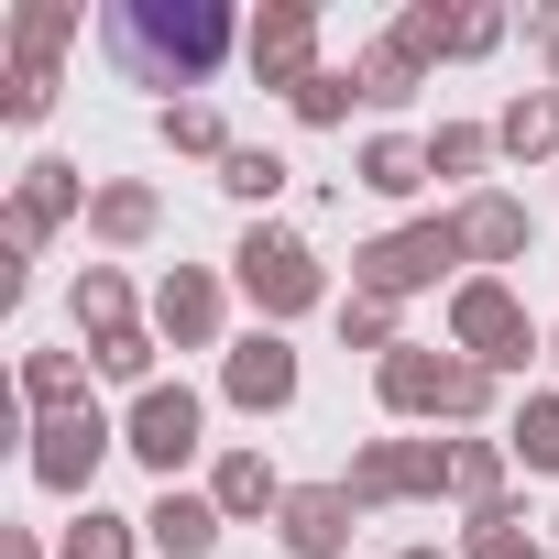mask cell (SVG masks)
I'll list each match as a JSON object with an SVG mask.
<instances>
[{"mask_svg":"<svg viewBox=\"0 0 559 559\" xmlns=\"http://www.w3.org/2000/svg\"><path fill=\"white\" fill-rule=\"evenodd\" d=\"M493 143H504L515 165H537V154L559 143V99H548V88H526V99H504V121H493Z\"/></svg>","mask_w":559,"mask_h":559,"instance_id":"obj_25","label":"cell"},{"mask_svg":"<svg viewBox=\"0 0 559 559\" xmlns=\"http://www.w3.org/2000/svg\"><path fill=\"white\" fill-rule=\"evenodd\" d=\"M219 526H230V515H219L209 493H187V483H165V493L143 504V548H165V559H209Z\"/></svg>","mask_w":559,"mask_h":559,"instance_id":"obj_15","label":"cell"},{"mask_svg":"<svg viewBox=\"0 0 559 559\" xmlns=\"http://www.w3.org/2000/svg\"><path fill=\"white\" fill-rule=\"evenodd\" d=\"M526 34H537V56H548V67H559V0H548V12H537V23H526Z\"/></svg>","mask_w":559,"mask_h":559,"instance_id":"obj_36","label":"cell"},{"mask_svg":"<svg viewBox=\"0 0 559 559\" xmlns=\"http://www.w3.org/2000/svg\"><path fill=\"white\" fill-rule=\"evenodd\" d=\"M121 450H132L154 483H176V472L209 450V395H198V384H154V395H132V417H121Z\"/></svg>","mask_w":559,"mask_h":559,"instance_id":"obj_7","label":"cell"},{"mask_svg":"<svg viewBox=\"0 0 559 559\" xmlns=\"http://www.w3.org/2000/svg\"><path fill=\"white\" fill-rule=\"evenodd\" d=\"M493 154H504V143H493L483 121H439V132H428V176H483Z\"/></svg>","mask_w":559,"mask_h":559,"instance_id":"obj_31","label":"cell"},{"mask_svg":"<svg viewBox=\"0 0 559 559\" xmlns=\"http://www.w3.org/2000/svg\"><path fill=\"white\" fill-rule=\"evenodd\" d=\"M286 176H297V165L263 154V143H230V165H219V187H230L241 209H274V198H286Z\"/></svg>","mask_w":559,"mask_h":559,"instance_id":"obj_26","label":"cell"},{"mask_svg":"<svg viewBox=\"0 0 559 559\" xmlns=\"http://www.w3.org/2000/svg\"><path fill=\"white\" fill-rule=\"evenodd\" d=\"M461 559H559V548H537V537H526V515H515V504H493V515H472V526H461Z\"/></svg>","mask_w":559,"mask_h":559,"instance_id":"obj_28","label":"cell"},{"mask_svg":"<svg viewBox=\"0 0 559 559\" xmlns=\"http://www.w3.org/2000/svg\"><path fill=\"white\" fill-rule=\"evenodd\" d=\"M132 548H143V515H110V504H78L56 537V559H132Z\"/></svg>","mask_w":559,"mask_h":559,"instance_id":"obj_23","label":"cell"},{"mask_svg":"<svg viewBox=\"0 0 559 559\" xmlns=\"http://www.w3.org/2000/svg\"><path fill=\"white\" fill-rule=\"evenodd\" d=\"M67 319H78L88 341H110V330H143V319H132V274H121V263H88L78 286H67Z\"/></svg>","mask_w":559,"mask_h":559,"instance_id":"obj_19","label":"cell"},{"mask_svg":"<svg viewBox=\"0 0 559 559\" xmlns=\"http://www.w3.org/2000/svg\"><path fill=\"white\" fill-rule=\"evenodd\" d=\"M548 99H559V88H548Z\"/></svg>","mask_w":559,"mask_h":559,"instance_id":"obj_39","label":"cell"},{"mask_svg":"<svg viewBox=\"0 0 559 559\" xmlns=\"http://www.w3.org/2000/svg\"><path fill=\"white\" fill-rule=\"evenodd\" d=\"M548 362H559V330H548Z\"/></svg>","mask_w":559,"mask_h":559,"instance_id":"obj_38","label":"cell"},{"mask_svg":"<svg viewBox=\"0 0 559 559\" xmlns=\"http://www.w3.org/2000/svg\"><path fill=\"white\" fill-rule=\"evenodd\" d=\"M352 78H362V99H373V110H406V99H417V67H406L395 45H362V56H352Z\"/></svg>","mask_w":559,"mask_h":559,"instance_id":"obj_33","label":"cell"},{"mask_svg":"<svg viewBox=\"0 0 559 559\" xmlns=\"http://www.w3.org/2000/svg\"><path fill=\"white\" fill-rule=\"evenodd\" d=\"M352 99H362V78H352V67H319V78H308L286 110H297L308 132H341V121H352Z\"/></svg>","mask_w":559,"mask_h":559,"instance_id":"obj_29","label":"cell"},{"mask_svg":"<svg viewBox=\"0 0 559 559\" xmlns=\"http://www.w3.org/2000/svg\"><path fill=\"white\" fill-rule=\"evenodd\" d=\"M165 143H176V154H198V165H230V132H219V110H209V99H165Z\"/></svg>","mask_w":559,"mask_h":559,"instance_id":"obj_30","label":"cell"},{"mask_svg":"<svg viewBox=\"0 0 559 559\" xmlns=\"http://www.w3.org/2000/svg\"><path fill=\"white\" fill-rule=\"evenodd\" d=\"M230 274H241V297L263 308V330H286V319L330 308V274H319V252H308L286 219H252V230H241V252H230Z\"/></svg>","mask_w":559,"mask_h":559,"instance_id":"obj_3","label":"cell"},{"mask_svg":"<svg viewBox=\"0 0 559 559\" xmlns=\"http://www.w3.org/2000/svg\"><path fill=\"white\" fill-rule=\"evenodd\" d=\"M417 78L439 67V56H461V12H450V0H406V12H395V34H384Z\"/></svg>","mask_w":559,"mask_h":559,"instance_id":"obj_20","label":"cell"},{"mask_svg":"<svg viewBox=\"0 0 559 559\" xmlns=\"http://www.w3.org/2000/svg\"><path fill=\"white\" fill-rule=\"evenodd\" d=\"M154 352H165L154 330H110V341H88V373H99V384H132V395H154V384H165V373H154Z\"/></svg>","mask_w":559,"mask_h":559,"instance_id":"obj_24","label":"cell"},{"mask_svg":"<svg viewBox=\"0 0 559 559\" xmlns=\"http://www.w3.org/2000/svg\"><path fill=\"white\" fill-rule=\"evenodd\" d=\"M219 330H230V286L209 263H176L165 286H154V341L165 352H219Z\"/></svg>","mask_w":559,"mask_h":559,"instance_id":"obj_11","label":"cell"},{"mask_svg":"<svg viewBox=\"0 0 559 559\" xmlns=\"http://www.w3.org/2000/svg\"><path fill=\"white\" fill-rule=\"evenodd\" d=\"M493 384H504V373H483V362H461V352H439V341H406V352L373 362L384 417H428V428H472V417H493Z\"/></svg>","mask_w":559,"mask_h":559,"instance_id":"obj_2","label":"cell"},{"mask_svg":"<svg viewBox=\"0 0 559 559\" xmlns=\"http://www.w3.org/2000/svg\"><path fill=\"white\" fill-rule=\"evenodd\" d=\"M450 352L483 362V373H526L548 341L526 330V308H515L504 274H461V286H450Z\"/></svg>","mask_w":559,"mask_h":559,"instance_id":"obj_4","label":"cell"},{"mask_svg":"<svg viewBox=\"0 0 559 559\" xmlns=\"http://www.w3.org/2000/svg\"><path fill=\"white\" fill-rule=\"evenodd\" d=\"M461 219L439 209V219H406V230H384V241H362L352 252V286L362 297H417V286H439V274H450V286H461Z\"/></svg>","mask_w":559,"mask_h":559,"instance_id":"obj_5","label":"cell"},{"mask_svg":"<svg viewBox=\"0 0 559 559\" xmlns=\"http://www.w3.org/2000/svg\"><path fill=\"white\" fill-rule=\"evenodd\" d=\"M504 472H515L504 439H450V504H461V515H493V504H504Z\"/></svg>","mask_w":559,"mask_h":559,"instance_id":"obj_18","label":"cell"},{"mask_svg":"<svg viewBox=\"0 0 559 559\" xmlns=\"http://www.w3.org/2000/svg\"><path fill=\"white\" fill-rule=\"evenodd\" d=\"M45 110H56V67H23V56H12V78H0V121H23V132H34Z\"/></svg>","mask_w":559,"mask_h":559,"instance_id":"obj_34","label":"cell"},{"mask_svg":"<svg viewBox=\"0 0 559 559\" xmlns=\"http://www.w3.org/2000/svg\"><path fill=\"white\" fill-rule=\"evenodd\" d=\"M450 219H461V252H472V274H493V263H526V241H537V230H526V198H504V187H472Z\"/></svg>","mask_w":559,"mask_h":559,"instance_id":"obj_13","label":"cell"},{"mask_svg":"<svg viewBox=\"0 0 559 559\" xmlns=\"http://www.w3.org/2000/svg\"><path fill=\"white\" fill-rule=\"evenodd\" d=\"M352 187H373V198H417V187H428V143L373 132V143H362V165H352Z\"/></svg>","mask_w":559,"mask_h":559,"instance_id":"obj_21","label":"cell"},{"mask_svg":"<svg viewBox=\"0 0 559 559\" xmlns=\"http://www.w3.org/2000/svg\"><path fill=\"white\" fill-rule=\"evenodd\" d=\"M121 450V428L99 417V406H78V417H45L34 439H23V472L45 483V493H67V504H99V461Z\"/></svg>","mask_w":559,"mask_h":559,"instance_id":"obj_8","label":"cell"},{"mask_svg":"<svg viewBox=\"0 0 559 559\" xmlns=\"http://www.w3.org/2000/svg\"><path fill=\"white\" fill-rule=\"evenodd\" d=\"M274 537H286L297 559H341V548L362 537V504H352L341 483H297V493H286V515H274Z\"/></svg>","mask_w":559,"mask_h":559,"instance_id":"obj_12","label":"cell"},{"mask_svg":"<svg viewBox=\"0 0 559 559\" xmlns=\"http://www.w3.org/2000/svg\"><path fill=\"white\" fill-rule=\"evenodd\" d=\"M504 45V12H461V56H493Z\"/></svg>","mask_w":559,"mask_h":559,"instance_id":"obj_35","label":"cell"},{"mask_svg":"<svg viewBox=\"0 0 559 559\" xmlns=\"http://www.w3.org/2000/svg\"><path fill=\"white\" fill-rule=\"evenodd\" d=\"M78 23H88L78 0H23V12H12V56H23V67H56V56L78 45Z\"/></svg>","mask_w":559,"mask_h":559,"instance_id":"obj_22","label":"cell"},{"mask_svg":"<svg viewBox=\"0 0 559 559\" xmlns=\"http://www.w3.org/2000/svg\"><path fill=\"white\" fill-rule=\"evenodd\" d=\"M23 406H34V428L99 406V395H88V362H78V352H23Z\"/></svg>","mask_w":559,"mask_h":559,"instance_id":"obj_17","label":"cell"},{"mask_svg":"<svg viewBox=\"0 0 559 559\" xmlns=\"http://www.w3.org/2000/svg\"><path fill=\"white\" fill-rule=\"evenodd\" d=\"M241 67L263 78V88H308L319 78V12H308V0H263V12L241 23Z\"/></svg>","mask_w":559,"mask_h":559,"instance_id":"obj_9","label":"cell"},{"mask_svg":"<svg viewBox=\"0 0 559 559\" xmlns=\"http://www.w3.org/2000/svg\"><path fill=\"white\" fill-rule=\"evenodd\" d=\"M297 384H308V373H297L286 330H252V341H230V352H219V395H230L241 417H286V406H297Z\"/></svg>","mask_w":559,"mask_h":559,"instance_id":"obj_10","label":"cell"},{"mask_svg":"<svg viewBox=\"0 0 559 559\" xmlns=\"http://www.w3.org/2000/svg\"><path fill=\"white\" fill-rule=\"evenodd\" d=\"M341 341H352V352H373V362H384V352H406L395 297H362V286H352V297H341Z\"/></svg>","mask_w":559,"mask_h":559,"instance_id":"obj_32","label":"cell"},{"mask_svg":"<svg viewBox=\"0 0 559 559\" xmlns=\"http://www.w3.org/2000/svg\"><path fill=\"white\" fill-rule=\"evenodd\" d=\"M504 450H515V461H526V472H559V384H548V395H526V406H515V428H504Z\"/></svg>","mask_w":559,"mask_h":559,"instance_id":"obj_27","label":"cell"},{"mask_svg":"<svg viewBox=\"0 0 559 559\" xmlns=\"http://www.w3.org/2000/svg\"><path fill=\"white\" fill-rule=\"evenodd\" d=\"M286 493H297V483L274 472L263 450H219V461H209V504H219L230 526H252V515H286Z\"/></svg>","mask_w":559,"mask_h":559,"instance_id":"obj_14","label":"cell"},{"mask_svg":"<svg viewBox=\"0 0 559 559\" xmlns=\"http://www.w3.org/2000/svg\"><path fill=\"white\" fill-rule=\"evenodd\" d=\"M165 230V198L143 187V176H110L99 198H88V241H110V252H143Z\"/></svg>","mask_w":559,"mask_h":559,"instance_id":"obj_16","label":"cell"},{"mask_svg":"<svg viewBox=\"0 0 559 559\" xmlns=\"http://www.w3.org/2000/svg\"><path fill=\"white\" fill-rule=\"evenodd\" d=\"M341 493H352L362 515H384V504H439V493H450V439H362L352 472H341Z\"/></svg>","mask_w":559,"mask_h":559,"instance_id":"obj_6","label":"cell"},{"mask_svg":"<svg viewBox=\"0 0 559 559\" xmlns=\"http://www.w3.org/2000/svg\"><path fill=\"white\" fill-rule=\"evenodd\" d=\"M99 34H110V56L143 88H198L241 45V23L219 12V0H121V12H99Z\"/></svg>","mask_w":559,"mask_h":559,"instance_id":"obj_1","label":"cell"},{"mask_svg":"<svg viewBox=\"0 0 559 559\" xmlns=\"http://www.w3.org/2000/svg\"><path fill=\"white\" fill-rule=\"evenodd\" d=\"M548 537H559V526H548Z\"/></svg>","mask_w":559,"mask_h":559,"instance_id":"obj_40","label":"cell"},{"mask_svg":"<svg viewBox=\"0 0 559 559\" xmlns=\"http://www.w3.org/2000/svg\"><path fill=\"white\" fill-rule=\"evenodd\" d=\"M395 559H461V548H395Z\"/></svg>","mask_w":559,"mask_h":559,"instance_id":"obj_37","label":"cell"}]
</instances>
